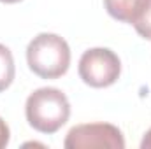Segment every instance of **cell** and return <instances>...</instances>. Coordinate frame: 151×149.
Segmentation results:
<instances>
[{
    "mask_svg": "<svg viewBox=\"0 0 151 149\" xmlns=\"http://www.w3.org/2000/svg\"><path fill=\"white\" fill-rule=\"evenodd\" d=\"M28 125L40 133L58 132L70 116V104L65 93L58 88H39L28 95L25 104Z\"/></svg>",
    "mask_w": 151,
    "mask_h": 149,
    "instance_id": "cell-1",
    "label": "cell"
},
{
    "mask_svg": "<svg viewBox=\"0 0 151 149\" xmlns=\"http://www.w3.org/2000/svg\"><path fill=\"white\" fill-rule=\"evenodd\" d=\"M30 70L42 79H58L70 67V47L56 34H39L27 47Z\"/></svg>",
    "mask_w": 151,
    "mask_h": 149,
    "instance_id": "cell-2",
    "label": "cell"
},
{
    "mask_svg": "<svg viewBox=\"0 0 151 149\" xmlns=\"http://www.w3.org/2000/svg\"><path fill=\"white\" fill-rule=\"evenodd\" d=\"M121 74L118 54L107 47H93L83 53L79 60V77L91 88L113 86Z\"/></svg>",
    "mask_w": 151,
    "mask_h": 149,
    "instance_id": "cell-3",
    "label": "cell"
},
{
    "mask_svg": "<svg viewBox=\"0 0 151 149\" xmlns=\"http://www.w3.org/2000/svg\"><path fill=\"white\" fill-rule=\"evenodd\" d=\"M65 149H123L125 139L111 123H86L70 128L63 142Z\"/></svg>",
    "mask_w": 151,
    "mask_h": 149,
    "instance_id": "cell-4",
    "label": "cell"
},
{
    "mask_svg": "<svg viewBox=\"0 0 151 149\" xmlns=\"http://www.w3.org/2000/svg\"><path fill=\"white\" fill-rule=\"evenodd\" d=\"M142 2L144 0H104V5L111 18L123 23H132Z\"/></svg>",
    "mask_w": 151,
    "mask_h": 149,
    "instance_id": "cell-5",
    "label": "cell"
},
{
    "mask_svg": "<svg viewBox=\"0 0 151 149\" xmlns=\"http://www.w3.org/2000/svg\"><path fill=\"white\" fill-rule=\"evenodd\" d=\"M14 75H16V67L12 53L7 46L0 44V93L12 84Z\"/></svg>",
    "mask_w": 151,
    "mask_h": 149,
    "instance_id": "cell-6",
    "label": "cell"
},
{
    "mask_svg": "<svg viewBox=\"0 0 151 149\" xmlns=\"http://www.w3.org/2000/svg\"><path fill=\"white\" fill-rule=\"evenodd\" d=\"M130 25H134V28L142 39L151 40V0L142 2V5L139 7L137 14L134 16Z\"/></svg>",
    "mask_w": 151,
    "mask_h": 149,
    "instance_id": "cell-7",
    "label": "cell"
},
{
    "mask_svg": "<svg viewBox=\"0 0 151 149\" xmlns=\"http://www.w3.org/2000/svg\"><path fill=\"white\" fill-rule=\"evenodd\" d=\"M9 139H11L9 126H7V123L0 117V149H4L7 144H9Z\"/></svg>",
    "mask_w": 151,
    "mask_h": 149,
    "instance_id": "cell-8",
    "label": "cell"
},
{
    "mask_svg": "<svg viewBox=\"0 0 151 149\" xmlns=\"http://www.w3.org/2000/svg\"><path fill=\"white\" fill-rule=\"evenodd\" d=\"M141 149H151V128L146 132V135L142 137V142H141Z\"/></svg>",
    "mask_w": 151,
    "mask_h": 149,
    "instance_id": "cell-9",
    "label": "cell"
},
{
    "mask_svg": "<svg viewBox=\"0 0 151 149\" xmlns=\"http://www.w3.org/2000/svg\"><path fill=\"white\" fill-rule=\"evenodd\" d=\"M0 2H4V4H18L21 0H0Z\"/></svg>",
    "mask_w": 151,
    "mask_h": 149,
    "instance_id": "cell-10",
    "label": "cell"
}]
</instances>
